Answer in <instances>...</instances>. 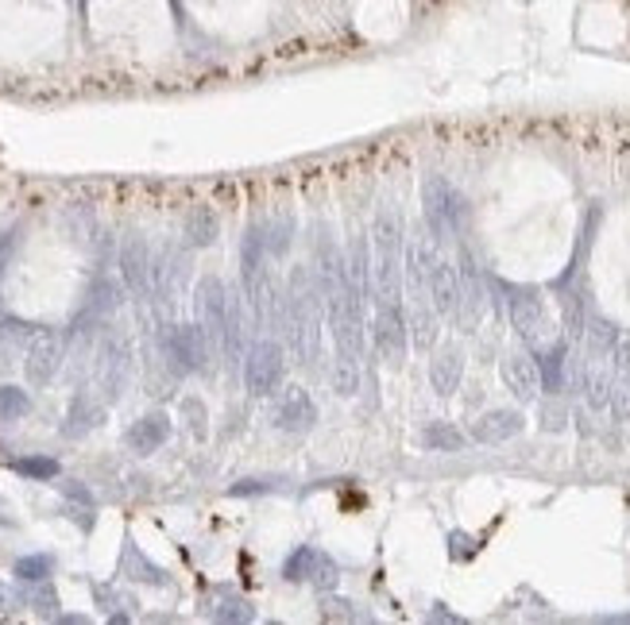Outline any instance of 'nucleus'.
Wrapping results in <instances>:
<instances>
[{
	"label": "nucleus",
	"mask_w": 630,
	"mask_h": 625,
	"mask_svg": "<svg viewBox=\"0 0 630 625\" xmlns=\"http://www.w3.org/2000/svg\"><path fill=\"white\" fill-rule=\"evenodd\" d=\"M371 243H376V290L379 302H398V286H403V216L398 208L383 205L371 224Z\"/></svg>",
	"instance_id": "nucleus-1"
},
{
	"label": "nucleus",
	"mask_w": 630,
	"mask_h": 625,
	"mask_svg": "<svg viewBox=\"0 0 630 625\" xmlns=\"http://www.w3.org/2000/svg\"><path fill=\"white\" fill-rule=\"evenodd\" d=\"M62 351H67V344H62V332L55 329H35L28 336V344H23V374H28L31 386H47L55 379L62 367Z\"/></svg>",
	"instance_id": "nucleus-2"
},
{
	"label": "nucleus",
	"mask_w": 630,
	"mask_h": 625,
	"mask_svg": "<svg viewBox=\"0 0 630 625\" xmlns=\"http://www.w3.org/2000/svg\"><path fill=\"white\" fill-rule=\"evenodd\" d=\"M282 367H287L282 348L275 340H260V344H252L248 359H244V383H248V390L255 398H267V394H275V390H279Z\"/></svg>",
	"instance_id": "nucleus-3"
},
{
	"label": "nucleus",
	"mask_w": 630,
	"mask_h": 625,
	"mask_svg": "<svg viewBox=\"0 0 630 625\" xmlns=\"http://www.w3.org/2000/svg\"><path fill=\"white\" fill-rule=\"evenodd\" d=\"M406 340H410V329H406V312L398 302H379L376 305V348L379 356L398 367L406 359Z\"/></svg>",
	"instance_id": "nucleus-4"
},
{
	"label": "nucleus",
	"mask_w": 630,
	"mask_h": 625,
	"mask_svg": "<svg viewBox=\"0 0 630 625\" xmlns=\"http://www.w3.org/2000/svg\"><path fill=\"white\" fill-rule=\"evenodd\" d=\"M209 340L213 336L205 332V324H174L171 329V359L178 371H201L209 363Z\"/></svg>",
	"instance_id": "nucleus-5"
},
{
	"label": "nucleus",
	"mask_w": 630,
	"mask_h": 625,
	"mask_svg": "<svg viewBox=\"0 0 630 625\" xmlns=\"http://www.w3.org/2000/svg\"><path fill=\"white\" fill-rule=\"evenodd\" d=\"M510 324H514V332H519L526 344L542 348L546 344V332H549L542 297H537L534 290H514L510 294Z\"/></svg>",
	"instance_id": "nucleus-6"
},
{
	"label": "nucleus",
	"mask_w": 630,
	"mask_h": 625,
	"mask_svg": "<svg viewBox=\"0 0 630 625\" xmlns=\"http://www.w3.org/2000/svg\"><path fill=\"white\" fill-rule=\"evenodd\" d=\"M120 275L128 290L139 297H151V290H155V263H151V251L139 236H128L120 247Z\"/></svg>",
	"instance_id": "nucleus-7"
},
{
	"label": "nucleus",
	"mask_w": 630,
	"mask_h": 625,
	"mask_svg": "<svg viewBox=\"0 0 630 625\" xmlns=\"http://www.w3.org/2000/svg\"><path fill=\"white\" fill-rule=\"evenodd\" d=\"M198 317L205 324V332L213 336V340H225V324H228V305H233V297H228L225 282L221 278H201L198 282Z\"/></svg>",
	"instance_id": "nucleus-8"
},
{
	"label": "nucleus",
	"mask_w": 630,
	"mask_h": 625,
	"mask_svg": "<svg viewBox=\"0 0 630 625\" xmlns=\"http://www.w3.org/2000/svg\"><path fill=\"white\" fill-rule=\"evenodd\" d=\"M317 421V406L314 398L306 394L302 386H287L275 406V425L282 428V433H310Z\"/></svg>",
	"instance_id": "nucleus-9"
},
{
	"label": "nucleus",
	"mask_w": 630,
	"mask_h": 625,
	"mask_svg": "<svg viewBox=\"0 0 630 625\" xmlns=\"http://www.w3.org/2000/svg\"><path fill=\"white\" fill-rule=\"evenodd\" d=\"M421 201H426V220L433 232H453L457 228V213H460V198L453 189L445 186L441 178H426V186H421Z\"/></svg>",
	"instance_id": "nucleus-10"
},
{
	"label": "nucleus",
	"mask_w": 630,
	"mask_h": 625,
	"mask_svg": "<svg viewBox=\"0 0 630 625\" xmlns=\"http://www.w3.org/2000/svg\"><path fill=\"white\" fill-rule=\"evenodd\" d=\"M97 371H101V386L109 390V398H117L128 383V371H132V348H128L124 336H109L105 340Z\"/></svg>",
	"instance_id": "nucleus-11"
},
{
	"label": "nucleus",
	"mask_w": 630,
	"mask_h": 625,
	"mask_svg": "<svg viewBox=\"0 0 630 625\" xmlns=\"http://www.w3.org/2000/svg\"><path fill=\"white\" fill-rule=\"evenodd\" d=\"M503 383L519 401H534L537 390H542V367L526 351H514L503 359Z\"/></svg>",
	"instance_id": "nucleus-12"
},
{
	"label": "nucleus",
	"mask_w": 630,
	"mask_h": 625,
	"mask_svg": "<svg viewBox=\"0 0 630 625\" xmlns=\"http://www.w3.org/2000/svg\"><path fill=\"white\" fill-rule=\"evenodd\" d=\"M430 297L441 317H460V270L448 259H437L430 275Z\"/></svg>",
	"instance_id": "nucleus-13"
},
{
	"label": "nucleus",
	"mask_w": 630,
	"mask_h": 625,
	"mask_svg": "<svg viewBox=\"0 0 630 625\" xmlns=\"http://www.w3.org/2000/svg\"><path fill=\"white\" fill-rule=\"evenodd\" d=\"M522 428H526V417L519 409H492V413L475 417L472 436L480 440V445H503V440L519 436Z\"/></svg>",
	"instance_id": "nucleus-14"
},
{
	"label": "nucleus",
	"mask_w": 630,
	"mask_h": 625,
	"mask_svg": "<svg viewBox=\"0 0 630 625\" xmlns=\"http://www.w3.org/2000/svg\"><path fill=\"white\" fill-rule=\"evenodd\" d=\"M460 379H465V351H460V348H441L430 359V383H433V390L441 398H448V394H457Z\"/></svg>",
	"instance_id": "nucleus-15"
},
{
	"label": "nucleus",
	"mask_w": 630,
	"mask_h": 625,
	"mask_svg": "<svg viewBox=\"0 0 630 625\" xmlns=\"http://www.w3.org/2000/svg\"><path fill=\"white\" fill-rule=\"evenodd\" d=\"M166 436H171V417L166 413H147L139 417V421L128 428V448L139 452V455H151L166 445Z\"/></svg>",
	"instance_id": "nucleus-16"
},
{
	"label": "nucleus",
	"mask_w": 630,
	"mask_h": 625,
	"mask_svg": "<svg viewBox=\"0 0 630 625\" xmlns=\"http://www.w3.org/2000/svg\"><path fill=\"white\" fill-rule=\"evenodd\" d=\"M460 324L465 329H475V321H480L484 312V290H480V278H475V267L468 263V255L460 259Z\"/></svg>",
	"instance_id": "nucleus-17"
},
{
	"label": "nucleus",
	"mask_w": 630,
	"mask_h": 625,
	"mask_svg": "<svg viewBox=\"0 0 630 625\" xmlns=\"http://www.w3.org/2000/svg\"><path fill=\"white\" fill-rule=\"evenodd\" d=\"M437 309H426L421 305V294H418V302L414 309L406 312V329H410V344H414L418 351H430L437 344V317H433Z\"/></svg>",
	"instance_id": "nucleus-18"
},
{
	"label": "nucleus",
	"mask_w": 630,
	"mask_h": 625,
	"mask_svg": "<svg viewBox=\"0 0 630 625\" xmlns=\"http://www.w3.org/2000/svg\"><path fill=\"white\" fill-rule=\"evenodd\" d=\"M217 236H221V220H217L213 208L201 205L186 216V240L194 247H209V243H217Z\"/></svg>",
	"instance_id": "nucleus-19"
},
{
	"label": "nucleus",
	"mask_w": 630,
	"mask_h": 625,
	"mask_svg": "<svg viewBox=\"0 0 630 625\" xmlns=\"http://www.w3.org/2000/svg\"><path fill=\"white\" fill-rule=\"evenodd\" d=\"M101 421H105V409L89 398H78L70 406V417H67V436H85L89 428H97Z\"/></svg>",
	"instance_id": "nucleus-20"
},
{
	"label": "nucleus",
	"mask_w": 630,
	"mask_h": 625,
	"mask_svg": "<svg viewBox=\"0 0 630 625\" xmlns=\"http://www.w3.org/2000/svg\"><path fill=\"white\" fill-rule=\"evenodd\" d=\"M329 379H333V390H337L341 398H352L359 390V363L337 356V359H333V367H329Z\"/></svg>",
	"instance_id": "nucleus-21"
},
{
	"label": "nucleus",
	"mask_w": 630,
	"mask_h": 625,
	"mask_svg": "<svg viewBox=\"0 0 630 625\" xmlns=\"http://www.w3.org/2000/svg\"><path fill=\"white\" fill-rule=\"evenodd\" d=\"M421 445L433 452H460L465 448V433H457L453 425H430L426 433H421Z\"/></svg>",
	"instance_id": "nucleus-22"
},
{
	"label": "nucleus",
	"mask_w": 630,
	"mask_h": 625,
	"mask_svg": "<svg viewBox=\"0 0 630 625\" xmlns=\"http://www.w3.org/2000/svg\"><path fill=\"white\" fill-rule=\"evenodd\" d=\"M28 413H31L28 390H20V386H0V417H4V421H20V417H28Z\"/></svg>",
	"instance_id": "nucleus-23"
},
{
	"label": "nucleus",
	"mask_w": 630,
	"mask_h": 625,
	"mask_svg": "<svg viewBox=\"0 0 630 625\" xmlns=\"http://www.w3.org/2000/svg\"><path fill=\"white\" fill-rule=\"evenodd\" d=\"M50 571H55V559L40 552V556H20L16 568H12V576L23 579V583H43Z\"/></svg>",
	"instance_id": "nucleus-24"
},
{
	"label": "nucleus",
	"mask_w": 630,
	"mask_h": 625,
	"mask_svg": "<svg viewBox=\"0 0 630 625\" xmlns=\"http://www.w3.org/2000/svg\"><path fill=\"white\" fill-rule=\"evenodd\" d=\"M611 386L615 383L603 371H588L584 374V401H588L591 409H608L611 406Z\"/></svg>",
	"instance_id": "nucleus-25"
},
{
	"label": "nucleus",
	"mask_w": 630,
	"mask_h": 625,
	"mask_svg": "<svg viewBox=\"0 0 630 625\" xmlns=\"http://www.w3.org/2000/svg\"><path fill=\"white\" fill-rule=\"evenodd\" d=\"M615 340H619V329L608 321V317H591L588 321V344H591V351H611L615 348Z\"/></svg>",
	"instance_id": "nucleus-26"
},
{
	"label": "nucleus",
	"mask_w": 630,
	"mask_h": 625,
	"mask_svg": "<svg viewBox=\"0 0 630 625\" xmlns=\"http://www.w3.org/2000/svg\"><path fill=\"white\" fill-rule=\"evenodd\" d=\"M124 564H128V571H136V576H132V579H144V583H155V587H163V583H166V576H163V571H159L155 564H147V559H144V556H139L136 549H128V556H124Z\"/></svg>",
	"instance_id": "nucleus-27"
},
{
	"label": "nucleus",
	"mask_w": 630,
	"mask_h": 625,
	"mask_svg": "<svg viewBox=\"0 0 630 625\" xmlns=\"http://www.w3.org/2000/svg\"><path fill=\"white\" fill-rule=\"evenodd\" d=\"M120 305V294H117V286H112L109 278H101L97 286H93V302H89V309L97 312V317H105V312H112Z\"/></svg>",
	"instance_id": "nucleus-28"
},
{
	"label": "nucleus",
	"mask_w": 630,
	"mask_h": 625,
	"mask_svg": "<svg viewBox=\"0 0 630 625\" xmlns=\"http://www.w3.org/2000/svg\"><path fill=\"white\" fill-rule=\"evenodd\" d=\"M213 618L217 621H252L255 614H252V606L244 603V598H221V603H217V610H213Z\"/></svg>",
	"instance_id": "nucleus-29"
},
{
	"label": "nucleus",
	"mask_w": 630,
	"mask_h": 625,
	"mask_svg": "<svg viewBox=\"0 0 630 625\" xmlns=\"http://www.w3.org/2000/svg\"><path fill=\"white\" fill-rule=\"evenodd\" d=\"M23 598H28V606H31L40 618H55V614H58V594L50 591L47 583H43V587H35V591H28Z\"/></svg>",
	"instance_id": "nucleus-30"
},
{
	"label": "nucleus",
	"mask_w": 630,
	"mask_h": 625,
	"mask_svg": "<svg viewBox=\"0 0 630 625\" xmlns=\"http://www.w3.org/2000/svg\"><path fill=\"white\" fill-rule=\"evenodd\" d=\"M314 564H317V552L314 549H298L290 559H287V579H310L314 576Z\"/></svg>",
	"instance_id": "nucleus-31"
},
{
	"label": "nucleus",
	"mask_w": 630,
	"mask_h": 625,
	"mask_svg": "<svg viewBox=\"0 0 630 625\" xmlns=\"http://www.w3.org/2000/svg\"><path fill=\"white\" fill-rule=\"evenodd\" d=\"M16 471L28 475V479H55L58 475V463L55 460H43V455H28V460H16Z\"/></svg>",
	"instance_id": "nucleus-32"
},
{
	"label": "nucleus",
	"mask_w": 630,
	"mask_h": 625,
	"mask_svg": "<svg viewBox=\"0 0 630 625\" xmlns=\"http://www.w3.org/2000/svg\"><path fill=\"white\" fill-rule=\"evenodd\" d=\"M611 413H615V421H630V374H623L611 386Z\"/></svg>",
	"instance_id": "nucleus-33"
},
{
	"label": "nucleus",
	"mask_w": 630,
	"mask_h": 625,
	"mask_svg": "<svg viewBox=\"0 0 630 625\" xmlns=\"http://www.w3.org/2000/svg\"><path fill=\"white\" fill-rule=\"evenodd\" d=\"M182 413L190 417V433L198 440H205V406L198 398H182Z\"/></svg>",
	"instance_id": "nucleus-34"
},
{
	"label": "nucleus",
	"mask_w": 630,
	"mask_h": 625,
	"mask_svg": "<svg viewBox=\"0 0 630 625\" xmlns=\"http://www.w3.org/2000/svg\"><path fill=\"white\" fill-rule=\"evenodd\" d=\"M611 356H615V367H619L623 374H630V332H626V336H619V340H615Z\"/></svg>",
	"instance_id": "nucleus-35"
},
{
	"label": "nucleus",
	"mask_w": 630,
	"mask_h": 625,
	"mask_svg": "<svg viewBox=\"0 0 630 625\" xmlns=\"http://www.w3.org/2000/svg\"><path fill=\"white\" fill-rule=\"evenodd\" d=\"M542 428H546V433H561V428H564V409L561 406H546L542 409Z\"/></svg>",
	"instance_id": "nucleus-36"
},
{
	"label": "nucleus",
	"mask_w": 630,
	"mask_h": 625,
	"mask_svg": "<svg viewBox=\"0 0 630 625\" xmlns=\"http://www.w3.org/2000/svg\"><path fill=\"white\" fill-rule=\"evenodd\" d=\"M12 243H16V232H8V236L0 240V270H4V259H8V251H12Z\"/></svg>",
	"instance_id": "nucleus-37"
},
{
	"label": "nucleus",
	"mask_w": 630,
	"mask_h": 625,
	"mask_svg": "<svg viewBox=\"0 0 630 625\" xmlns=\"http://www.w3.org/2000/svg\"><path fill=\"white\" fill-rule=\"evenodd\" d=\"M12 606H16V594H12L4 583H0V610H12Z\"/></svg>",
	"instance_id": "nucleus-38"
}]
</instances>
